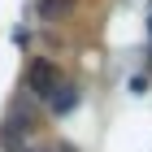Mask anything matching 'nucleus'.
I'll list each match as a JSON object with an SVG mask.
<instances>
[{
  "mask_svg": "<svg viewBox=\"0 0 152 152\" xmlns=\"http://www.w3.org/2000/svg\"><path fill=\"white\" fill-rule=\"evenodd\" d=\"M26 87L39 96V100H52V96L65 87L61 83V70H57V61H48V57H39V61H31V70H26Z\"/></svg>",
  "mask_w": 152,
  "mask_h": 152,
  "instance_id": "obj_1",
  "label": "nucleus"
},
{
  "mask_svg": "<svg viewBox=\"0 0 152 152\" xmlns=\"http://www.w3.org/2000/svg\"><path fill=\"white\" fill-rule=\"evenodd\" d=\"M74 104H78V91H74V87H61V96H52V109H57V113H70Z\"/></svg>",
  "mask_w": 152,
  "mask_h": 152,
  "instance_id": "obj_2",
  "label": "nucleus"
},
{
  "mask_svg": "<svg viewBox=\"0 0 152 152\" xmlns=\"http://www.w3.org/2000/svg\"><path fill=\"white\" fill-rule=\"evenodd\" d=\"M70 4H74V0H44V13H48V18H52V13H65V9H70Z\"/></svg>",
  "mask_w": 152,
  "mask_h": 152,
  "instance_id": "obj_3",
  "label": "nucleus"
},
{
  "mask_svg": "<svg viewBox=\"0 0 152 152\" xmlns=\"http://www.w3.org/2000/svg\"><path fill=\"white\" fill-rule=\"evenodd\" d=\"M148 31H152V18H148Z\"/></svg>",
  "mask_w": 152,
  "mask_h": 152,
  "instance_id": "obj_4",
  "label": "nucleus"
}]
</instances>
